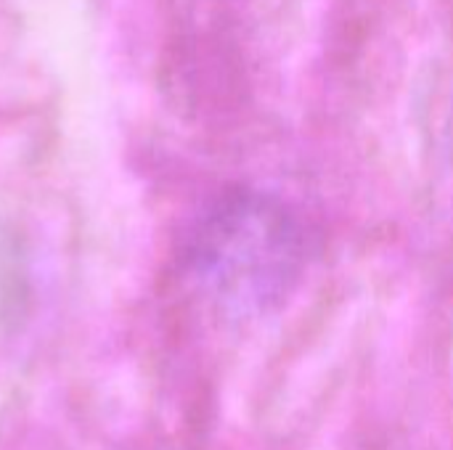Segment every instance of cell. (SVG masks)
Listing matches in <instances>:
<instances>
[{
    "instance_id": "cell-1",
    "label": "cell",
    "mask_w": 453,
    "mask_h": 450,
    "mask_svg": "<svg viewBox=\"0 0 453 450\" xmlns=\"http://www.w3.org/2000/svg\"><path fill=\"white\" fill-rule=\"evenodd\" d=\"M308 236L300 217L276 196H226L194 239L199 278L228 305L263 310L281 302L303 276Z\"/></svg>"
}]
</instances>
